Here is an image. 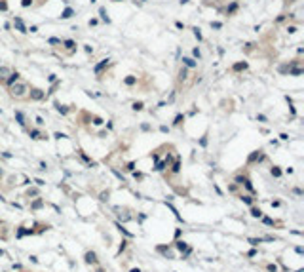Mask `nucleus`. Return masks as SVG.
Listing matches in <instances>:
<instances>
[{
    "mask_svg": "<svg viewBox=\"0 0 304 272\" xmlns=\"http://www.w3.org/2000/svg\"><path fill=\"white\" fill-rule=\"evenodd\" d=\"M131 272H141V270H139V268H133V270H131Z\"/></svg>",
    "mask_w": 304,
    "mask_h": 272,
    "instance_id": "nucleus-23",
    "label": "nucleus"
},
{
    "mask_svg": "<svg viewBox=\"0 0 304 272\" xmlns=\"http://www.w3.org/2000/svg\"><path fill=\"white\" fill-rule=\"evenodd\" d=\"M31 135H33V139H46V135H42V133H40V131H36V130L31 131Z\"/></svg>",
    "mask_w": 304,
    "mask_h": 272,
    "instance_id": "nucleus-9",
    "label": "nucleus"
},
{
    "mask_svg": "<svg viewBox=\"0 0 304 272\" xmlns=\"http://www.w3.org/2000/svg\"><path fill=\"white\" fill-rule=\"evenodd\" d=\"M295 2V0H285V4H293Z\"/></svg>",
    "mask_w": 304,
    "mask_h": 272,
    "instance_id": "nucleus-22",
    "label": "nucleus"
},
{
    "mask_svg": "<svg viewBox=\"0 0 304 272\" xmlns=\"http://www.w3.org/2000/svg\"><path fill=\"white\" fill-rule=\"evenodd\" d=\"M95 261H97V259H95V253L93 251H87L86 253V263H95Z\"/></svg>",
    "mask_w": 304,
    "mask_h": 272,
    "instance_id": "nucleus-6",
    "label": "nucleus"
},
{
    "mask_svg": "<svg viewBox=\"0 0 304 272\" xmlns=\"http://www.w3.org/2000/svg\"><path fill=\"white\" fill-rule=\"evenodd\" d=\"M183 61H185V65H186V67H194V65H196V61H194V59H188V57H185Z\"/></svg>",
    "mask_w": 304,
    "mask_h": 272,
    "instance_id": "nucleus-11",
    "label": "nucleus"
},
{
    "mask_svg": "<svg viewBox=\"0 0 304 272\" xmlns=\"http://www.w3.org/2000/svg\"><path fill=\"white\" fill-rule=\"evenodd\" d=\"M243 202H245V204H253V198H251V196H243Z\"/></svg>",
    "mask_w": 304,
    "mask_h": 272,
    "instance_id": "nucleus-16",
    "label": "nucleus"
},
{
    "mask_svg": "<svg viewBox=\"0 0 304 272\" xmlns=\"http://www.w3.org/2000/svg\"><path fill=\"white\" fill-rule=\"evenodd\" d=\"M133 109H135V110H141V109H143V103H135Z\"/></svg>",
    "mask_w": 304,
    "mask_h": 272,
    "instance_id": "nucleus-18",
    "label": "nucleus"
},
{
    "mask_svg": "<svg viewBox=\"0 0 304 272\" xmlns=\"http://www.w3.org/2000/svg\"><path fill=\"white\" fill-rule=\"evenodd\" d=\"M31 4V0H23V6H29Z\"/></svg>",
    "mask_w": 304,
    "mask_h": 272,
    "instance_id": "nucleus-21",
    "label": "nucleus"
},
{
    "mask_svg": "<svg viewBox=\"0 0 304 272\" xmlns=\"http://www.w3.org/2000/svg\"><path fill=\"white\" fill-rule=\"evenodd\" d=\"M107 65H109V61H107V59H105V61H103V63H99V65H97V67H95V73H97V74H99V73H101V70H103V69H105V67H107Z\"/></svg>",
    "mask_w": 304,
    "mask_h": 272,
    "instance_id": "nucleus-8",
    "label": "nucleus"
},
{
    "mask_svg": "<svg viewBox=\"0 0 304 272\" xmlns=\"http://www.w3.org/2000/svg\"><path fill=\"white\" fill-rule=\"evenodd\" d=\"M251 215H253V217H262V211L257 209V207H253V209H251Z\"/></svg>",
    "mask_w": 304,
    "mask_h": 272,
    "instance_id": "nucleus-10",
    "label": "nucleus"
},
{
    "mask_svg": "<svg viewBox=\"0 0 304 272\" xmlns=\"http://www.w3.org/2000/svg\"><path fill=\"white\" fill-rule=\"evenodd\" d=\"M31 97H33V99H36V101H38V99H42V97H44L42 90H36V88H34V90H31Z\"/></svg>",
    "mask_w": 304,
    "mask_h": 272,
    "instance_id": "nucleus-3",
    "label": "nucleus"
},
{
    "mask_svg": "<svg viewBox=\"0 0 304 272\" xmlns=\"http://www.w3.org/2000/svg\"><path fill=\"white\" fill-rule=\"evenodd\" d=\"M40 206H42V200H36V202L33 204V207H40Z\"/></svg>",
    "mask_w": 304,
    "mask_h": 272,
    "instance_id": "nucleus-19",
    "label": "nucleus"
},
{
    "mask_svg": "<svg viewBox=\"0 0 304 272\" xmlns=\"http://www.w3.org/2000/svg\"><path fill=\"white\" fill-rule=\"evenodd\" d=\"M13 25H15V27H17V29H19V31H21V33H27V29H25V25H23V21H21V19H19V17H15V21H13Z\"/></svg>",
    "mask_w": 304,
    "mask_h": 272,
    "instance_id": "nucleus-5",
    "label": "nucleus"
},
{
    "mask_svg": "<svg viewBox=\"0 0 304 272\" xmlns=\"http://www.w3.org/2000/svg\"><path fill=\"white\" fill-rule=\"evenodd\" d=\"M65 44H67V48H70V50H72V48H74V42H72V40H67Z\"/></svg>",
    "mask_w": 304,
    "mask_h": 272,
    "instance_id": "nucleus-17",
    "label": "nucleus"
},
{
    "mask_svg": "<svg viewBox=\"0 0 304 272\" xmlns=\"http://www.w3.org/2000/svg\"><path fill=\"white\" fill-rule=\"evenodd\" d=\"M27 91H29V88H27V84H23V82H15V84H11L10 86V93L13 95V97H17V99H21V97H25L27 95Z\"/></svg>",
    "mask_w": 304,
    "mask_h": 272,
    "instance_id": "nucleus-1",
    "label": "nucleus"
},
{
    "mask_svg": "<svg viewBox=\"0 0 304 272\" xmlns=\"http://www.w3.org/2000/svg\"><path fill=\"white\" fill-rule=\"evenodd\" d=\"M70 15H72V10L69 8V10H65V11H63V15H61V17H63V19H69Z\"/></svg>",
    "mask_w": 304,
    "mask_h": 272,
    "instance_id": "nucleus-12",
    "label": "nucleus"
},
{
    "mask_svg": "<svg viewBox=\"0 0 304 272\" xmlns=\"http://www.w3.org/2000/svg\"><path fill=\"white\" fill-rule=\"evenodd\" d=\"M272 175H274V177H279V175H281V171H279L278 167H272Z\"/></svg>",
    "mask_w": 304,
    "mask_h": 272,
    "instance_id": "nucleus-15",
    "label": "nucleus"
},
{
    "mask_svg": "<svg viewBox=\"0 0 304 272\" xmlns=\"http://www.w3.org/2000/svg\"><path fill=\"white\" fill-rule=\"evenodd\" d=\"M175 246H177V249H181V251H185V253H186V255H188V253H190V247H188V246H186V244H185V242H177V244H175Z\"/></svg>",
    "mask_w": 304,
    "mask_h": 272,
    "instance_id": "nucleus-4",
    "label": "nucleus"
},
{
    "mask_svg": "<svg viewBox=\"0 0 304 272\" xmlns=\"http://www.w3.org/2000/svg\"><path fill=\"white\" fill-rule=\"evenodd\" d=\"M245 67H247V63H238V65H234V70H241Z\"/></svg>",
    "mask_w": 304,
    "mask_h": 272,
    "instance_id": "nucleus-13",
    "label": "nucleus"
},
{
    "mask_svg": "<svg viewBox=\"0 0 304 272\" xmlns=\"http://www.w3.org/2000/svg\"><path fill=\"white\" fill-rule=\"evenodd\" d=\"M261 242H262L261 238H259V240H257V238H249V244H253V246H259Z\"/></svg>",
    "mask_w": 304,
    "mask_h": 272,
    "instance_id": "nucleus-14",
    "label": "nucleus"
},
{
    "mask_svg": "<svg viewBox=\"0 0 304 272\" xmlns=\"http://www.w3.org/2000/svg\"><path fill=\"white\" fill-rule=\"evenodd\" d=\"M10 74H11V69H8V67H2V69H0V82H6Z\"/></svg>",
    "mask_w": 304,
    "mask_h": 272,
    "instance_id": "nucleus-2",
    "label": "nucleus"
},
{
    "mask_svg": "<svg viewBox=\"0 0 304 272\" xmlns=\"http://www.w3.org/2000/svg\"><path fill=\"white\" fill-rule=\"evenodd\" d=\"M135 82V78L133 76H129V78H126V84H133Z\"/></svg>",
    "mask_w": 304,
    "mask_h": 272,
    "instance_id": "nucleus-20",
    "label": "nucleus"
},
{
    "mask_svg": "<svg viewBox=\"0 0 304 272\" xmlns=\"http://www.w3.org/2000/svg\"><path fill=\"white\" fill-rule=\"evenodd\" d=\"M158 251H160V253H163V255H167V257H173V255H171V249H169V247H162V246H160L158 247Z\"/></svg>",
    "mask_w": 304,
    "mask_h": 272,
    "instance_id": "nucleus-7",
    "label": "nucleus"
}]
</instances>
